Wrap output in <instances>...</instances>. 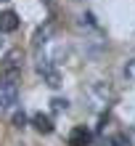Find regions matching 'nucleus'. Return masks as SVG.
I'll return each mask as SVG.
<instances>
[{
  "label": "nucleus",
  "mask_w": 135,
  "mask_h": 146,
  "mask_svg": "<svg viewBox=\"0 0 135 146\" xmlns=\"http://www.w3.org/2000/svg\"><path fill=\"white\" fill-rule=\"evenodd\" d=\"M19 104V74H3L0 77V111L13 109Z\"/></svg>",
  "instance_id": "1"
},
{
  "label": "nucleus",
  "mask_w": 135,
  "mask_h": 146,
  "mask_svg": "<svg viewBox=\"0 0 135 146\" xmlns=\"http://www.w3.org/2000/svg\"><path fill=\"white\" fill-rule=\"evenodd\" d=\"M45 3H48V0H45Z\"/></svg>",
  "instance_id": "12"
},
{
  "label": "nucleus",
  "mask_w": 135,
  "mask_h": 146,
  "mask_svg": "<svg viewBox=\"0 0 135 146\" xmlns=\"http://www.w3.org/2000/svg\"><path fill=\"white\" fill-rule=\"evenodd\" d=\"M124 77H127L130 82H135V58H132V61H127V64H124Z\"/></svg>",
  "instance_id": "10"
},
{
  "label": "nucleus",
  "mask_w": 135,
  "mask_h": 146,
  "mask_svg": "<svg viewBox=\"0 0 135 146\" xmlns=\"http://www.w3.org/2000/svg\"><path fill=\"white\" fill-rule=\"evenodd\" d=\"M37 72L45 77V82L50 85V88H58V82H61V74H58V69L48 61V58H40V61H37Z\"/></svg>",
  "instance_id": "3"
},
{
  "label": "nucleus",
  "mask_w": 135,
  "mask_h": 146,
  "mask_svg": "<svg viewBox=\"0 0 135 146\" xmlns=\"http://www.w3.org/2000/svg\"><path fill=\"white\" fill-rule=\"evenodd\" d=\"M32 125H35L37 133H53V122H50V117L43 114V111H37V114H32Z\"/></svg>",
  "instance_id": "6"
},
{
  "label": "nucleus",
  "mask_w": 135,
  "mask_h": 146,
  "mask_svg": "<svg viewBox=\"0 0 135 146\" xmlns=\"http://www.w3.org/2000/svg\"><path fill=\"white\" fill-rule=\"evenodd\" d=\"M27 122H29V119H27L24 111H16V114H13V127H27Z\"/></svg>",
  "instance_id": "8"
},
{
  "label": "nucleus",
  "mask_w": 135,
  "mask_h": 146,
  "mask_svg": "<svg viewBox=\"0 0 135 146\" xmlns=\"http://www.w3.org/2000/svg\"><path fill=\"white\" fill-rule=\"evenodd\" d=\"M0 3H5V0H0Z\"/></svg>",
  "instance_id": "11"
},
{
  "label": "nucleus",
  "mask_w": 135,
  "mask_h": 146,
  "mask_svg": "<svg viewBox=\"0 0 135 146\" xmlns=\"http://www.w3.org/2000/svg\"><path fill=\"white\" fill-rule=\"evenodd\" d=\"M90 141H93V133L85 125H77L69 133V146H90Z\"/></svg>",
  "instance_id": "4"
},
{
  "label": "nucleus",
  "mask_w": 135,
  "mask_h": 146,
  "mask_svg": "<svg viewBox=\"0 0 135 146\" xmlns=\"http://www.w3.org/2000/svg\"><path fill=\"white\" fill-rule=\"evenodd\" d=\"M19 13L16 11H3L0 13V32H16L19 29Z\"/></svg>",
  "instance_id": "5"
},
{
  "label": "nucleus",
  "mask_w": 135,
  "mask_h": 146,
  "mask_svg": "<svg viewBox=\"0 0 135 146\" xmlns=\"http://www.w3.org/2000/svg\"><path fill=\"white\" fill-rule=\"evenodd\" d=\"M53 35V24H45V29H37V35H35V48H40V45H45L48 42V37Z\"/></svg>",
  "instance_id": "7"
},
{
  "label": "nucleus",
  "mask_w": 135,
  "mask_h": 146,
  "mask_svg": "<svg viewBox=\"0 0 135 146\" xmlns=\"http://www.w3.org/2000/svg\"><path fill=\"white\" fill-rule=\"evenodd\" d=\"M24 64V53L21 50H8L3 58V74H19Z\"/></svg>",
  "instance_id": "2"
},
{
  "label": "nucleus",
  "mask_w": 135,
  "mask_h": 146,
  "mask_svg": "<svg viewBox=\"0 0 135 146\" xmlns=\"http://www.w3.org/2000/svg\"><path fill=\"white\" fill-rule=\"evenodd\" d=\"M50 104H53V111H66V109H69V101H66V98H53Z\"/></svg>",
  "instance_id": "9"
}]
</instances>
